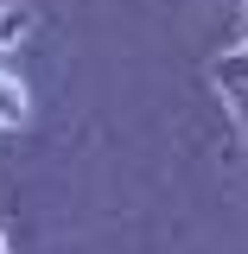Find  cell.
<instances>
[{
  "label": "cell",
  "instance_id": "1",
  "mask_svg": "<svg viewBox=\"0 0 248 254\" xmlns=\"http://www.w3.org/2000/svg\"><path fill=\"white\" fill-rule=\"evenodd\" d=\"M210 89L223 95V108H229V121L242 127V146H248V45L242 51H223L210 64Z\"/></svg>",
  "mask_w": 248,
  "mask_h": 254
},
{
  "label": "cell",
  "instance_id": "2",
  "mask_svg": "<svg viewBox=\"0 0 248 254\" xmlns=\"http://www.w3.org/2000/svg\"><path fill=\"white\" fill-rule=\"evenodd\" d=\"M32 26H38V13H32V6H19V0H13V6H0V51H6V45H19Z\"/></svg>",
  "mask_w": 248,
  "mask_h": 254
},
{
  "label": "cell",
  "instance_id": "3",
  "mask_svg": "<svg viewBox=\"0 0 248 254\" xmlns=\"http://www.w3.org/2000/svg\"><path fill=\"white\" fill-rule=\"evenodd\" d=\"M0 127H26V89L13 76H0Z\"/></svg>",
  "mask_w": 248,
  "mask_h": 254
},
{
  "label": "cell",
  "instance_id": "4",
  "mask_svg": "<svg viewBox=\"0 0 248 254\" xmlns=\"http://www.w3.org/2000/svg\"><path fill=\"white\" fill-rule=\"evenodd\" d=\"M242 45H248V0H242Z\"/></svg>",
  "mask_w": 248,
  "mask_h": 254
},
{
  "label": "cell",
  "instance_id": "5",
  "mask_svg": "<svg viewBox=\"0 0 248 254\" xmlns=\"http://www.w3.org/2000/svg\"><path fill=\"white\" fill-rule=\"evenodd\" d=\"M0 248H6V235H0Z\"/></svg>",
  "mask_w": 248,
  "mask_h": 254
}]
</instances>
